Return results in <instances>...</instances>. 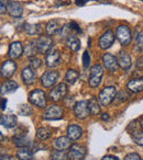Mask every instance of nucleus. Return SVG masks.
<instances>
[{
  "label": "nucleus",
  "mask_w": 143,
  "mask_h": 160,
  "mask_svg": "<svg viewBox=\"0 0 143 160\" xmlns=\"http://www.w3.org/2000/svg\"><path fill=\"white\" fill-rule=\"evenodd\" d=\"M83 135V128L78 125L72 124L67 127V137L71 140H77Z\"/></svg>",
  "instance_id": "obj_24"
},
{
  "label": "nucleus",
  "mask_w": 143,
  "mask_h": 160,
  "mask_svg": "<svg viewBox=\"0 0 143 160\" xmlns=\"http://www.w3.org/2000/svg\"><path fill=\"white\" fill-rule=\"evenodd\" d=\"M72 140L67 136H61L53 142V147L56 150H67L71 147Z\"/></svg>",
  "instance_id": "obj_22"
},
{
  "label": "nucleus",
  "mask_w": 143,
  "mask_h": 160,
  "mask_svg": "<svg viewBox=\"0 0 143 160\" xmlns=\"http://www.w3.org/2000/svg\"><path fill=\"white\" fill-rule=\"evenodd\" d=\"M74 114L79 120H85L89 115V110L87 107V101H79L74 105Z\"/></svg>",
  "instance_id": "obj_13"
},
{
  "label": "nucleus",
  "mask_w": 143,
  "mask_h": 160,
  "mask_svg": "<svg viewBox=\"0 0 143 160\" xmlns=\"http://www.w3.org/2000/svg\"><path fill=\"white\" fill-rule=\"evenodd\" d=\"M22 54H23V46L21 44V42H12L10 44L9 51H8V56L12 60L17 59V58H20Z\"/></svg>",
  "instance_id": "obj_17"
},
{
  "label": "nucleus",
  "mask_w": 143,
  "mask_h": 160,
  "mask_svg": "<svg viewBox=\"0 0 143 160\" xmlns=\"http://www.w3.org/2000/svg\"><path fill=\"white\" fill-rule=\"evenodd\" d=\"M21 78H22L23 82H24L25 85L31 86V85H33L34 81H35L36 75L32 68L25 67V68H23L22 71H21Z\"/></svg>",
  "instance_id": "obj_19"
},
{
  "label": "nucleus",
  "mask_w": 143,
  "mask_h": 160,
  "mask_svg": "<svg viewBox=\"0 0 143 160\" xmlns=\"http://www.w3.org/2000/svg\"><path fill=\"white\" fill-rule=\"evenodd\" d=\"M123 160H142V158H141V156L138 155V153L132 152V153H129V155L125 156Z\"/></svg>",
  "instance_id": "obj_39"
},
{
  "label": "nucleus",
  "mask_w": 143,
  "mask_h": 160,
  "mask_svg": "<svg viewBox=\"0 0 143 160\" xmlns=\"http://www.w3.org/2000/svg\"><path fill=\"white\" fill-rule=\"evenodd\" d=\"M68 150V158L71 160H84L86 157V148L82 145L73 144L71 145Z\"/></svg>",
  "instance_id": "obj_8"
},
{
  "label": "nucleus",
  "mask_w": 143,
  "mask_h": 160,
  "mask_svg": "<svg viewBox=\"0 0 143 160\" xmlns=\"http://www.w3.org/2000/svg\"><path fill=\"white\" fill-rule=\"evenodd\" d=\"M18 112H19V114H20V115L29 116V115H31V113H32V109L29 107V105L23 104V105H20Z\"/></svg>",
  "instance_id": "obj_36"
},
{
  "label": "nucleus",
  "mask_w": 143,
  "mask_h": 160,
  "mask_svg": "<svg viewBox=\"0 0 143 160\" xmlns=\"http://www.w3.org/2000/svg\"><path fill=\"white\" fill-rule=\"evenodd\" d=\"M7 2L8 1L0 0V14H3L7 12Z\"/></svg>",
  "instance_id": "obj_42"
},
{
  "label": "nucleus",
  "mask_w": 143,
  "mask_h": 160,
  "mask_svg": "<svg viewBox=\"0 0 143 160\" xmlns=\"http://www.w3.org/2000/svg\"><path fill=\"white\" fill-rule=\"evenodd\" d=\"M117 60H118V65L123 69V70H129L132 66V59L131 56H130L129 53L127 52H120L117 57Z\"/></svg>",
  "instance_id": "obj_16"
},
{
  "label": "nucleus",
  "mask_w": 143,
  "mask_h": 160,
  "mask_svg": "<svg viewBox=\"0 0 143 160\" xmlns=\"http://www.w3.org/2000/svg\"><path fill=\"white\" fill-rule=\"evenodd\" d=\"M18 124V118L13 114H3L0 116V125L6 128H13Z\"/></svg>",
  "instance_id": "obj_18"
},
{
  "label": "nucleus",
  "mask_w": 143,
  "mask_h": 160,
  "mask_svg": "<svg viewBox=\"0 0 143 160\" xmlns=\"http://www.w3.org/2000/svg\"><path fill=\"white\" fill-rule=\"evenodd\" d=\"M103 76V68L101 65L95 64L94 66L90 68V75H89V80L88 83L92 88H97L101 82Z\"/></svg>",
  "instance_id": "obj_2"
},
{
  "label": "nucleus",
  "mask_w": 143,
  "mask_h": 160,
  "mask_svg": "<svg viewBox=\"0 0 143 160\" xmlns=\"http://www.w3.org/2000/svg\"><path fill=\"white\" fill-rule=\"evenodd\" d=\"M116 98H118L119 101H125L129 99V94L125 91H121V92H119V93H117Z\"/></svg>",
  "instance_id": "obj_40"
},
{
  "label": "nucleus",
  "mask_w": 143,
  "mask_h": 160,
  "mask_svg": "<svg viewBox=\"0 0 143 160\" xmlns=\"http://www.w3.org/2000/svg\"><path fill=\"white\" fill-rule=\"evenodd\" d=\"M3 139V135L1 133H0V142H1Z\"/></svg>",
  "instance_id": "obj_49"
},
{
  "label": "nucleus",
  "mask_w": 143,
  "mask_h": 160,
  "mask_svg": "<svg viewBox=\"0 0 143 160\" xmlns=\"http://www.w3.org/2000/svg\"><path fill=\"white\" fill-rule=\"evenodd\" d=\"M0 103H1V99H0Z\"/></svg>",
  "instance_id": "obj_50"
},
{
  "label": "nucleus",
  "mask_w": 143,
  "mask_h": 160,
  "mask_svg": "<svg viewBox=\"0 0 143 160\" xmlns=\"http://www.w3.org/2000/svg\"><path fill=\"white\" fill-rule=\"evenodd\" d=\"M29 65H30V68H32L34 70V69H38L42 66V60L40 58L33 56V57L29 58Z\"/></svg>",
  "instance_id": "obj_35"
},
{
  "label": "nucleus",
  "mask_w": 143,
  "mask_h": 160,
  "mask_svg": "<svg viewBox=\"0 0 143 160\" xmlns=\"http://www.w3.org/2000/svg\"><path fill=\"white\" fill-rule=\"evenodd\" d=\"M18 83L13 80H7L5 82H3L0 85V94H9V93H12L14 92L17 89H18Z\"/></svg>",
  "instance_id": "obj_23"
},
{
  "label": "nucleus",
  "mask_w": 143,
  "mask_h": 160,
  "mask_svg": "<svg viewBox=\"0 0 143 160\" xmlns=\"http://www.w3.org/2000/svg\"><path fill=\"white\" fill-rule=\"evenodd\" d=\"M36 137L40 140H46L51 137V131L46 127H41L36 131Z\"/></svg>",
  "instance_id": "obj_31"
},
{
  "label": "nucleus",
  "mask_w": 143,
  "mask_h": 160,
  "mask_svg": "<svg viewBox=\"0 0 143 160\" xmlns=\"http://www.w3.org/2000/svg\"><path fill=\"white\" fill-rule=\"evenodd\" d=\"M142 1H143V0H142Z\"/></svg>",
  "instance_id": "obj_51"
},
{
  "label": "nucleus",
  "mask_w": 143,
  "mask_h": 160,
  "mask_svg": "<svg viewBox=\"0 0 143 160\" xmlns=\"http://www.w3.org/2000/svg\"><path fill=\"white\" fill-rule=\"evenodd\" d=\"M23 53H24V55H27L29 58L35 56V54L38 53L36 46H35V41H31V42L23 48Z\"/></svg>",
  "instance_id": "obj_30"
},
{
  "label": "nucleus",
  "mask_w": 143,
  "mask_h": 160,
  "mask_svg": "<svg viewBox=\"0 0 143 160\" xmlns=\"http://www.w3.org/2000/svg\"><path fill=\"white\" fill-rule=\"evenodd\" d=\"M13 142L18 148L27 147L28 145H30L29 139L25 136H16V137H13Z\"/></svg>",
  "instance_id": "obj_33"
},
{
  "label": "nucleus",
  "mask_w": 143,
  "mask_h": 160,
  "mask_svg": "<svg viewBox=\"0 0 143 160\" xmlns=\"http://www.w3.org/2000/svg\"><path fill=\"white\" fill-rule=\"evenodd\" d=\"M63 109L57 104H53L45 110L44 114H43V118L44 120H60L63 118Z\"/></svg>",
  "instance_id": "obj_9"
},
{
  "label": "nucleus",
  "mask_w": 143,
  "mask_h": 160,
  "mask_svg": "<svg viewBox=\"0 0 143 160\" xmlns=\"http://www.w3.org/2000/svg\"><path fill=\"white\" fill-rule=\"evenodd\" d=\"M29 101L35 107L43 109L46 107V94L43 90L35 89L29 94Z\"/></svg>",
  "instance_id": "obj_3"
},
{
  "label": "nucleus",
  "mask_w": 143,
  "mask_h": 160,
  "mask_svg": "<svg viewBox=\"0 0 143 160\" xmlns=\"http://www.w3.org/2000/svg\"><path fill=\"white\" fill-rule=\"evenodd\" d=\"M87 107L89 110V114L92 115H97V114L100 113V104L95 98H92L87 102Z\"/></svg>",
  "instance_id": "obj_28"
},
{
  "label": "nucleus",
  "mask_w": 143,
  "mask_h": 160,
  "mask_svg": "<svg viewBox=\"0 0 143 160\" xmlns=\"http://www.w3.org/2000/svg\"><path fill=\"white\" fill-rule=\"evenodd\" d=\"M61 62V54L60 51L54 49V51H50L45 56V65L49 68H54V67L58 66Z\"/></svg>",
  "instance_id": "obj_14"
},
{
  "label": "nucleus",
  "mask_w": 143,
  "mask_h": 160,
  "mask_svg": "<svg viewBox=\"0 0 143 160\" xmlns=\"http://www.w3.org/2000/svg\"><path fill=\"white\" fill-rule=\"evenodd\" d=\"M135 45L139 49H143V30L138 33L135 38Z\"/></svg>",
  "instance_id": "obj_37"
},
{
  "label": "nucleus",
  "mask_w": 143,
  "mask_h": 160,
  "mask_svg": "<svg viewBox=\"0 0 143 160\" xmlns=\"http://www.w3.org/2000/svg\"><path fill=\"white\" fill-rule=\"evenodd\" d=\"M17 157L20 160H34L33 152L28 147H21V148H19L18 152H17Z\"/></svg>",
  "instance_id": "obj_26"
},
{
  "label": "nucleus",
  "mask_w": 143,
  "mask_h": 160,
  "mask_svg": "<svg viewBox=\"0 0 143 160\" xmlns=\"http://www.w3.org/2000/svg\"><path fill=\"white\" fill-rule=\"evenodd\" d=\"M116 38L122 46H127L131 43L132 40L131 31L127 25H119L116 30Z\"/></svg>",
  "instance_id": "obj_4"
},
{
  "label": "nucleus",
  "mask_w": 143,
  "mask_h": 160,
  "mask_svg": "<svg viewBox=\"0 0 143 160\" xmlns=\"http://www.w3.org/2000/svg\"><path fill=\"white\" fill-rule=\"evenodd\" d=\"M116 96H117V88L114 86L105 87L98 96L99 104L103 105V107H108V105L112 103V101L114 100Z\"/></svg>",
  "instance_id": "obj_1"
},
{
  "label": "nucleus",
  "mask_w": 143,
  "mask_h": 160,
  "mask_svg": "<svg viewBox=\"0 0 143 160\" xmlns=\"http://www.w3.org/2000/svg\"><path fill=\"white\" fill-rule=\"evenodd\" d=\"M24 30L29 35L38 36L41 35V33H42V25L39 24V23H36V24H25Z\"/></svg>",
  "instance_id": "obj_27"
},
{
  "label": "nucleus",
  "mask_w": 143,
  "mask_h": 160,
  "mask_svg": "<svg viewBox=\"0 0 143 160\" xmlns=\"http://www.w3.org/2000/svg\"><path fill=\"white\" fill-rule=\"evenodd\" d=\"M0 160H16L12 156H9V155H3L0 156Z\"/></svg>",
  "instance_id": "obj_43"
},
{
  "label": "nucleus",
  "mask_w": 143,
  "mask_h": 160,
  "mask_svg": "<svg viewBox=\"0 0 143 160\" xmlns=\"http://www.w3.org/2000/svg\"><path fill=\"white\" fill-rule=\"evenodd\" d=\"M101 160H118V158L114 157V156H105Z\"/></svg>",
  "instance_id": "obj_46"
},
{
  "label": "nucleus",
  "mask_w": 143,
  "mask_h": 160,
  "mask_svg": "<svg viewBox=\"0 0 143 160\" xmlns=\"http://www.w3.org/2000/svg\"><path fill=\"white\" fill-rule=\"evenodd\" d=\"M79 73L78 71H76L75 69H68L66 71V75H65V80L68 85H73V83L76 82V80L78 79Z\"/></svg>",
  "instance_id": "obj_29"
},
{
  "label": "nucleus",
  "mask_w": 143,
  "mask_h": 160,
  "mask_svg": "<svg viewBox=\"0 0 143 160\" xmlns=\"http://www.w3.org/2000/svg\"><path fill=\"white\" fill-rule=\"evenodd\" d=\"M131 136H132V139L134 140L136 145L139 146H143V132H141L140 129H135V131H132L131 133Z\"/></svg>",
  "instance_id": "obj_32"
},
{
  "label": "nucleus",
  "mask_w": 143,
  "mask_h": 160,
  "mask_svg": "<svg viewBox=\"0 0 143 160\" xmlns=\"http://www.w3.org/2000/svg\"><path fill=\"white\" fill-rule=\"evenodd\" d=\"M67 94V86L66 83H58L55 88L50 91L49 98L51 99L53 102H58V101L63 100Z\"/></svg>",
  "instance_id": "obj_7"
},
{
  "label": "nucleus",
  "mask_w": 143,
  "mask_h": 160,
  "mask_svg": "<svg viewBox=\"0 0 143 160\" xmlns=\"http://www.w3.org/2000/svg\"><path fill=\"white\" fill-rule=\"evenodd\" d=\"M127 89L132 93H138L143 90V77L133 78L127 83Z\"/></svg>",
  "instance_id": "obj_20"
},
{
  "label": "nucleus",
  "mask_w": 143,
  "mask_h": 160,
  "mask_svg": "<svg viewBox=\"0 0 143 160\" xmlns=\"http://www.w3.org/2000/svg\"><path fill=\"white\" fill-rule=\"evenodd\" d=\"M114 31L111 30H107L106 32H103L101 34V36L99 38V41H98V45L101 49H108L109 47H111V45L114 44Z\"/></svg>",
  "instance_id": "obj_10"
},
{
  "label": "nucleus",
  "mask_w": 143,
  "mask_h": 160,
  "mask_svg": "<svg viewBox=\"0 0 143 160\" xmlns=\"http://www.w3.org/2000/svg\"><path fill=\"white\" fill-rule=\"evenodd\" d=\"M109 114H107V113H103V115H101V120L103 121H109Z\"/></svg>",
  "instance_id": "obj_47"
},
{
  "label": "nucleus",
  "mask_w": 143,
  "mask_h": 160,
  "mask_svg": "<svg viewBox=\"0 0 143 160\" xmlns=\"http://www.w3.org/2000/svg\"><path fill=\"white\" fill-rule=\"evenodd\" d=\"M66 45L72 52H77L81 48V41L75 34H69L66 38Z\"/></svg>",
  "instance_id": "obj_25"
},
{
  "label": "nucleus",
  "mask_w": 143,
  "mask_h": 160,
  "mask_svg": "<svg viewBox=\"0 0 143 160\" xmlns=\"http://www.w3.org/2000/svg\"><path fill=\"white\" fill-rule=\"evenodd\" d=\"M90 65V55H89V52L85 51L83 54V66L84 68H88Z\"/></svg>",
  "instance_id": "obj_38"
},
{
  "label": "nucleus",
  "mask_w": 143,
  "mask_h": 160,
  "mask_svg": "<svg viewBox=\"0 0 143 160\" xmlns=\"http://www.w3.org/2000/svg\"><path fill=\"white\" fill-rule=\"evenodd\" d=\"M16 70H17L16 62H14L12 59L6 60V62H3V66H1V68H0V76H1L3 78L8 79V78L12 77V76L14 75Z\"/></svg>",
  "instance_id": "obj_11"
},
{
  "label": "nucleus",
  "mask_w": 143,
  "mask_h": 160,
  "mask_svg": "<svg viewBox=\"0 0 143 160\" xmlns=\"http://www.w3.org/2000/svg\"><path fill=\"white\" fill-rule=\"evenodd\" d=\"M60 73L56 70H47L41 76V83L44 88H52L57 82Z\"/></svg>",
  "instance_id": "obj_6"
},
{
  "label": "nucleus",
  "mask_w": 143,
  "mask_h": 160,
  "mask_svg": "<svg viewBox=\"0 0 143 160\" xmlns=\"http://www.w3.org/2000/svg\"><path fill=\"white\" fill-rule=\"evenodd\" d=\"M75 3H76V6H78V7H83L86 3V0H76Z\"/></svg>",
  "instance_id": "obj_44"
},
{
  "label": "nucleus",
  "mask_w": 143,
  "mask_h": 160,
  "mask_svg": "<svg viewBox=\"0 0 143 160\" xmlns=\"http://www.w3.org/2000/svg\"><path fill=\"white\" fill-rule=\"evenodd\" d=\"M62 30V25H61L58 20H51L46 23L45 25V32L49 36H53L58 34Z\"/></svg>",
  "instance_id": "obj_21"
},
{
  "label": "nucleus",
  "mask_w": 143,
  "mask_h": 160,
  "mask_svg": "<svg viewBox=\"0 0 143 160\" xmlns=\"http://www.w3.org/2000/svg\"><path fill=\"white\" fill-rule=\"evenodd\" d=\"M7 12L13 18H20L23 13L22 6L20 2L14 1V0H8L7 2Z\"/></svg>",
  "instance_id": "obj_15"
},
{
  "label": "nucleus",
  "mask_w": 143,
  "mask_h": 160,
  "mask_svg": "<svg viewBox=\"0 0 143 160\" xmlns=\"http://www.w3.org/2000/svg\"><path fill=\"white\" fill-rule=\"evenodd\" d=\"M52 160H68V155L65 150H55L52 153Z\"/></svg>",
  "instance_id": "obj_34"
},
{
  "label": "nucleus",
  "mask_w": 143,
  "mask_h": 160,
  "mask_svg": "<svg viewBox=\"0 0 143 160\" xmlns=\"http://www.w3.org/2000/svg\"><path fill=\"white\" fill-rule=\"evenodd\" d=\"M140 126L143 128V116H142V118H141V124H140Z\"/></svg>",
  "instance_id": "obj_48"
},
{
  "label": "nucleus",
  "mask_w": 143,
  "mask_h": 160,
  "mask_svg": "<svg viewBox=\"0 0 143 160\" xmlns=\"http://www.w3.org/2000/svg\"><path fill=\"white\" fill-rule=\"evenodd\" d=\"M69 27H71V29H72V31L74 30V31H76L77 33H82V30H81V28H79V25L77 24L75 21H72L71 23H69Z\"/></svg>",
  "instance_id": "obj_41"
},
{
  "label": "nucleus",
  "mask_w": 143,
  "mask_h": 160,
  "mask_svg": "<svg viewBox=\"0 0 143 160\" xmlns=\"http://www.w3.org/2000/svg\"><path fill=\"white\" fill-rule=\"evenodd\" d=\"M101 60H103V67H105L107 70L111 71H116L118 69V60H117V57H114L112 54L110 53H106L103 54V56L101 57Z\"/></svg>",
  "instance_id": "obj_12"
},
{
  "label": "nucleus",
  "mask_w": 143,
  "mask_h": 160,
  "mask_svg": "<svg viewBox=\"0 0 143 160\" xmlns=\"http://www.w3.org/2000/svg\"><path fill=\"white\" fill-rule=\"evenodd\" d=\"M6 104H7V100L6 99H3V100H1V103H0V109L3 110H6Z\"/></svg>",
  "instance_id": "obj_45"
},
{
  "label": "nucleus",
  "mask_w": 143,
  "mask_h": 160,
  "mask_svg": "<svg viewBox=\"0 0 143 160\" xmlns=\"http://www.w3.org/2000/svg\"><path fill=\"white\" fill-rule=\"evenodd\" d=\"M54 42L50 36H40L35 40L36 51L40 54H47L52 48H53Z\"/></svg>",
  "instance_id": "obj_5"
}]
</instances>
